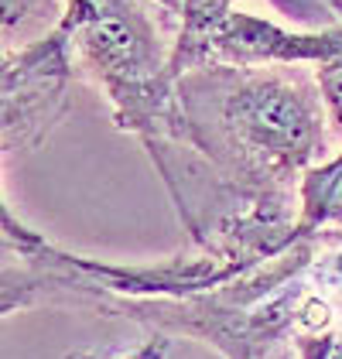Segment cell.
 Wrapping results in <instances>:
<instances>
[{"label":"cell","instance_id":"6da1fadb","mask_svg":"<svg viewBox=\"0 0 342 359\" xmlns=\"http://www.w3.org/2000/svg\"><path fill=\"white\" fill-rule=\"evenodd\" d=\"M189 144L233 178L281 182L325 147L322 103L305 86L250 65H199L178 76Z\"/></svg>","mask_w":342,"mask_h":359},{"label":"cell","instance_id":"7a4b0ae2","mask_svg":"<svg viewBox=\"0 0 342 359\" xmlns=\"http://www.w3.org/2000/svg\"><path fill=\"white\" fill-rule=\"evenodd\" d=\"M76 55L114 100L116 127L151 140H185L178 76L141 0H69L62 18Z\"/></svg>","mask_w":342,"mask_h":359},{"label":"cell","instance_id":"3957f363","mask_svg":"<svg viewBox=\"0 0 342 359\" xmlns=\"http://www.w3.org/2000/svg\"><path fill=\"white\" fill-rule=\"evenodd\" d=\"M72 38L58 25L48 38L4 62V147L34 151L69 107Z\"/></svg>","mask_w":342,"mask_h":359},{"label":"cell","instance_id":"277c9868","mask_svg":"<svg viewBox=\"0 0 342 359\" xmlns=\"http://www.w3.org/2000/svg\"><path fill=\"white\" fill-rule=\"evenodd\" d=\"M342 55V28H329L318 34H294L271 21L250 14L219 18L216 25L192 38H178L171 52L175 76L199 69V65H291V62H329Z\"/></svg>","mask_w":342,"mask_h":359},{"label":"cell","instance_id":"5b68a950","mask_svg":"<svg viewBox=\"0 0 342 359\" xmlns=\"http://www.w3.org/2000/svg\"><path fill=\"white\" fill-rule=\"evenodd\" d=\"M301 205H305V226L342 219V154L305 175Z\"/></svg>","mask_w":342,"mask_h":359},{"label":"cell","instance_id":"8992f818","mask_svg":"<svg viewBox=\"0 0 342 359\" xmlns=\"http://www.w3.org/2000/svg\"><path fill=\"white\" fill-rule=\"evenodd\" d=\"M274 4L291 11V14H298V18H312L315 7H318V0H274ZM229 7H233V0H182V21L185 25H182L178 38H192L209 25H216L219 18L229 14Z\"/></svg>","mask_w":342,"mask_h":359},{"label":"cell","instance_id":"52a82bcc","mask_svg":"<svg viewBox=\"0 0 342 359\" xmlns=\"http://www.w3.org/2000/svg\"><path fill=\"white\" fill-rule=\"evenodd\" d=\"M318 93L329 110V120L342 130V55L318 65Z\"/></svg>","mask_w":342,"mask_h":359},{"label":"cell","instance_id":"ba28073f","mask_svg":"<svg viewBox=\"0 0 342 359\" xmlns=\"http://www.w3.org/2000/svg\"><path fill=\"white\" fill-rule=\"evenodd\" d=\"M34 4H38V0H4V25L11 28L18 18H25V14H28Z\"/></svg>","mask_w":342,"mask_h":359}]
</instances>
